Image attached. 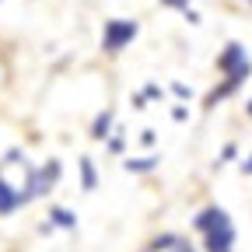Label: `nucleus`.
<instances>
[{"label":"nucleus","mask_w":252,"mask_h":252,"mask_svg":"<svg viewBox=\"0 0 252 252\" xmlns=\"http://www.w3.org/2000/svg\"><path fill=\"white\" fill-rule=\"evenodd\" d=\"M18 207H25V196L18 193L14 186H7L4 179H0V214H11V210H18Z\"/></svg>","instance_id":"6"},{"label":"nucleus","mask_w":252,"mask_h":252,"mask_svg":"<svg viewBox=\"0 0 252 252\" xmlns=\"http://www.w3.org/2000/svg\"><path fill=\"white\" fill-rule=\"evenodd\" d=\"M238 168H242V175H252V154L242 158V165H238Z\"/></svg>","instance_id":"14"},{"label":"nucleus","mask_w":252,"mask_h":252,"mask_svg":"<svg viewBox=\"0 0 252 252\" xmlns=\"http://www.w3.org/2000/svg\"><path fill=\"white\" fill-rule=\"evenodd\" d=\"M158 161H161L158 154H144V158H126V161H123V168H126V172H137V175H144V172H154V168H158Z\"/></svg>","instance_id":"7"},{"label":"nucleus","mask_w":252,"mask_h":252,"mask_svg":"<svg viewBox=\"0 0 252 252\" xmlns=\"http://www.w3.org/2000/svg\"><path fill=\"white\" fill-rule=\"evenodd\" d=\"M193 228L203 235V249L207 252H235V224H231V214L224 207H203L196 217H193Z\"/></svg>","instance_id":"1"},{"label":"nucleus","mask_w":252,"mask_h":252,"mask_svg":"<svg viewBox=\"0 0 252 252\" xmlns=\"http://www.w3.org/2000/svg\"><path fill=\"white\" fill-rule=\"evenodd\" d=\"M60 172H63V168H60V161H46L42 168L28 172V186H25V193H21V196H25V203H28V200H39V196H46L49 189L60 182Z\"/></svg>","instance_id":"3"},{"label":"nucleus","mask_w":252,"mask_h":252,"mask_svg":"<svg viewBox=\"0 0 252 252\" xmlns=\"http://www.w3.org/2000/svg\"><path fill=\"white\" fill-rule=\"evenodd\" d=\"M137 32H140V25L130 21V18H112V21H105L102 49H105V53H119V49H126V46L137 39Z\"/></svg>","instance_id":"2"},{"label":"nucleus","mask_w":252,"mask_h":252,"mask_svg":"<svg viewBox=\"0 0 252 252\" xmlns=\"http://www.w3.org/2000/svg\"><path fill=\"white\" fill-rule=\"evenodd\" d=\"M186 116H189V112H186V109H182V105H175V109H172V119H175V123H182V119H186Z\"/></svg>","instance_id":"15"},{"label":"nucleus","mask_w":252,"mask_h":252,"mask_svg":"<svg viewBox=\"0 0 252 252\" xmlns=\"http://www.w3.org/2000/svg\"><path fill=\"white\" fill-rule=\"evenodd\" d=\"M77 168H81V189H84V193H94V189H98V172H94L91 158H81Z\"/></svg>","instance_id":"8"},{"label":"nucleus","mask_w":252,"mask_h":252,"mask_svg":"<svg viewBox=\"0 0 252 252\" xmlns=\"http://www.w3.org/2000/svg\"><path fill=\"white\" fill-rule=\"evenodd\" d=\"M112 123H116V112L112 109H102L98 116H94V123H91V140H109L116 133Z\"/></svg>","instance_id":"4"},{"label":"nucleus","mask_w":252,"mask_h":252,"mask_svg":"<svg viewBox=\"0 0 252 252\" xmlns=\"http://www.w3.org/2000/svg\"><path fill=\"white\" fill-rule=\"evenodd\" d=\"M249 4H252V0H249Z\"/></svg>","instance_id":"20"},{"label":"nucleus","mask_w":252,"mask_h":252,"mask_svg":"<svg viewBox=\"0 0 252 252\" xmlns=\"http://www.w3.org/2000/svg\"><path fill=\"white\" fill-rule=\"evenodd\" d=\"M161 94H165V91L158 88V84H147V88H144V98H161Z\"/></svg>","instance_id":"12"},{"label":"nucleus","mask_w":252,"mask_h":252,"mask_svg":"<svg viewBox=\"0 0 252 252\" xmlns=\"http://www.w3.org/2000/svg\"><path fill=\"white\" fill-rule=\"evenodd\" d=\"M172 91L179 94V98H189V88H186V84H172Z\"/></svg>","instance_id":"17"},{"label":"nucleus","mask_w":252,"mask_h":252,"mask_svg":"<svg viewBox=\"0 0 252 252\" xmlns=\"http://www.w3.org/2000/svg\"><path fill=\"white\" fill-rule=\"evenodd\" d=\"M245 112H249V116H252V102H249V109H245Z\"/></svg>","instance_id":"19"},{"label":"nucleus","mask_w":252,"mask_h":252,"mask_svg":"<svg viewBox=\"0 0 252 252\" xmlns=\"http://www.w3.org/2000/svg\"><path fill=\"white\" fill-rule=\"evenodd\" d=\"M165 7H175V11H189V0H161Z\"/></svg>","instance_id":"13"},{"label":"nucleus","mask_w":252,"mask_h":252,"mask_svg":"<svg viewBox=\"0 0 252 252\" xmlns=\"http://www.w3.org/2000/svg\"><path fill=\"white\" fill-rule=\"evenodd\" d=\"M140 144L151 147V144H154V130H144V133H140Z\"/></svg>","instance_id":"16"},{"label":"nucleus","mask_w":252,"mask_h":252,"mask_svg":"<svg viewBox=\"0 0 252 252\" xmlns=\"http://www.w3.org/2000/svg\"><path fill=\"white\" fill-rule=\"evenodd\" d=\"M182 245H186V238H182V235H175V231H165V235L151 238V245H147L144 252H175V249H182Z\"/></svg>","instance_id":"5"},{"label":"nucleus","mask_w":252,"mask_h":252,"mask_svg":"<svg viewBox=\"0 0 252 252\" xmlns=\"http://www.w3.org/2000/svg\"><path fill=\"white\" fill-rule=\"evenodd\" d=\"M175 252H196V249H193V245H189V242H186V245H182V249H175Z\"/></svg>","instance_id":"18"},{"label":"nucleus","mask_w":252,"mask_h":252,"mask_svg":"<svg viewBox=\"0 0 252 252\" xmlns=\"http://www.w3.org/2000/svg\"><path fill=\"white\" fill-rule=\"evenodd\" d=\"M119 133H123V130H116V133L109 137V151H112V154H119V151H123V144H126V140H123Z\"/></svg>","instance_id":"11"},{"label":"nucleus","mask_w":252,"mask_h":252,"mask_svg":"<svg viewBox=\"0 0 252 252\" xmlns=\"http://www.w3.org/2000/svg\"><path fill=\"white\" fill-rule=\"evenodd\" d=\"M235 154H238V147L235 144H224V147H220V158H217V168L228 165V161H235Z\"/></svg>","instance_id":"10"},{"label":"nucleus","mask_w":252,"mask_h":252,"mask_svg":"<svg viewBox=\"0 0 252 252\" xmlns=\"http://www.w3.org/2000/svg\"><path fill=\"white\" fill-rule=\"evenodd\" d=\"M49 224H53V228H67V231H70V228H77V214H74V210H67V207H53V210H49Z\"/></svg>","instance_id":"9"}]
</instances>
